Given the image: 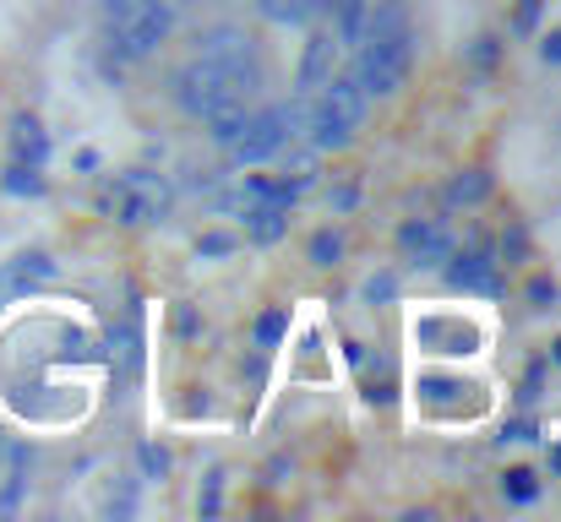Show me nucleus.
<instances>
[{
	"label": "nucleus",
	"instance_id": "nucleus-2",
	"mask_svg": "<svg viewBox=\"0 0 561 522\" xmlns=\"http://www.w3.org/2000/svg\"><path fill=\"white\" fill-rule=\"evenodd\" d=\"M196 55L213 60V66H224L229 82H234V93H240L245 104L262 98L267 71H262V55H256V44H251L245 27H234V22H213V27H202V33H196Z\"/></svg>",
	"mask_w": 561,
	"mask_h": 522
},
{
	"label": "nucleus",
	"instance_id": "nucleus-31",
	"mask_svg": "<svg viewBox=\"0 0 561 522\" xmlns=\"http://www.w3.org/2000/svg\"><path fill=\"white\" fill-rule=\"evenodd\" d=\"M77 170L93 174V170H99V153H93V148H88V153H77Z\"/></svg>",
	"mask_w": 561,
	"mask_h": 522
},
{
	"label": "nucleus",
	"instance_id": "nucleus-13",
	"mask_svg": "<svg viewBox=\"0 0 561 522\" xmlns=\"http://www.w3.org/2000/svg\"><path fill=\"white\" fill-rule=\"evenodd\" d=\"M245 201H273V207H295L300 190L289 179H267V174H245Z\"/></svg>",
	"mask_w": 561,
	"mask_h": 522
},
{
	"label": "nucleus",
	"instance_id": "nucleus-26",
	"mask_svg": "<svg viewBox=\"0 0 561 522\" xmlns=\"http://www.w3.org/2000/svg\"><path fill=\"white\" fill-rule=\"evenodd\" d=\"M355 201H360V190H355V185H350V179H344V185H333V190H328V207H333V212H350V207H355Z\"/></svg>",
	"mask_w": 561,
	"mask_h": 522
},
{
	"label": "nucleus",
	"instance_id": "nucleus-9",
	"mask_svg": "<svg viewBox=\"0 0 561 522\" xmlns=\"http://www.w3.org/2000/svg\"><path fill=\"white\" fill-rule=\"evenodd\" d=\"M11 159L16 164H33V170L49 164V131L38 126V115H16L11 120Z\"/></svg>",
	"mask_w": 561,
	"mask_h": 522
},
{
	"label": "nucleus",
	"instance_id": "nucleus-4",
	"mask_svg": "<svg viewBox=\"0 0 561 522\" xmlns=\"http://www.w3.org/2000/svg\"><path fill=\"white\" fill-rule=\"evenodd\" d=\"M175 27V11L170 0H148V5H131V11H115L110 16V49L121 60H148Z\"/></svg>",
	"mask_w": 561,
	"mask_h": 522
},
{
	"label": "nucleus",
	"instance_id": "nucleus-22",
	"mask_svg": "<svg viewBox=\"0 0 561 522\" xmlns=\"http://www.w3.org/2000/svg\"><path fill=\"white\" fill-rule=\"evenodd\" d=\"M540 11H546V0H518V11H513V33H535V27H540Z\"/></svg>",
	"mask_w": 561,
	"mask_h": 522
},
{
	"label": "nucleus",
	"instance_id": "nucleus-27",
	"mask_svg": "<svg viewBox=\"0 0 561 522\" xmlns=\"http://www.w3.org/2000/svg\"><path fill=\"white\" fill-rule=\"evenodd\" d=\"M229 251H234L229 234H202V240H196V256H229Z\"/></svg>",
	"mask_w": 561,
	"mask_h": 522
},
{
	"label": "nucleus",
	"instance_id": "nucleus-32",
	"mask_svg": "<svg viewBox=\"0 0 561 522\" xmlns=\"http://www.w3.org/2000/svg\"><path fill=\"white\" fill-rule=\"evenodd\" d=\"M551 474H561V446H557V452H551Z\"/></svg>",
	"mask_w": 561,
	"mask_h": 522
},
{
	"label": "nucleus",
	"instance_id": "nucleus-5",
	"mask_svg": "<svg viewBox=\"0 0 561 522\" xmlns=\"http://www.w3.org/2000/svg\"><path fill=\"white\" fill-rule=\"evenodd\" d=\"M170 93H175V104L186 109L191 120H207L218 104H229V98H240L234 93V82H229V71L224 66H213V60H186L181 71H175V82H170Z\"/></svg>",
	"mask_w": 561,
	"mask_h": 522
},
{
	"label": "nucleus",
	"instance_id": "nucleus-10",
	"mask_svg": "<svg viewBox=\"0 0 561 522\" xmlns=\"http://www.w3.org/2000/svg\"><path fill=\"white\" fill-rule=\"evenodd\" d=\"M317 98L360 131V120H366V93H360V82H355V77H328V82L317 88Z\"/></svg>",
	"mask_w": 561,
	"mask_h": 522
},
{
	"label": "nucleus",
	"instance_id": "nucleus-20",
	"mask_svg": "<svg viewBox=\"0 0 561 522\" xmlns=\"http://www.w3.org/2000/svg\"><path fill=\"white\" fill-rule=\"evenodd\" d=\"M289 338V311H262L256 316V348H278Z\"/></svg>",
	"mask_w": 561,
	"mask_h": 522
},
{
	"label": "nucleus",
	"instance_id": "nucleus-12",
	"mask_svg": "<svg viewBox=\"0 0 561 522\" xmlns=\"http://www.w3.org/2000/svg\"><path fill=\"white\" fill-rule=\"evenodd\" d=\"M245 120H251V104H245V98H229V104H218L202 126H207V137H213L218 148H229V142L245 131Z\"/></svg>",
	"mask_w": 561,
	"mask_h": 522
},
{
	"label": "nucleus",
	"instance_id": "nucleus-18",
	"mask_svg": "<svg viewBox=\"0 0 561 522\" xmlns=\"http://www.w3.org/2000/svg\"><path fill=\"white\" fill-rule=\"evenodd\" d=\"M502 496H507L513 507H529V501L540 496V479H535V468H507V474H502Z\"/></svg>",
	"mask_w": 561,
	"mask_h": 522
},
{
	"label": "nucleus",
	"instance_id": "nucleus-11",
	"mask_svg": "<svg viewBox=\"0 0 561 522\" xmlns=\"http://www.w3.org/2000/svg\"><path fill=\"white\" fill-rule=\"evenodd\" d=\"M240 218H245V234H251L256 245H278V240L289 234V207H273V201H245V207H240Z\"/></svg>",
	"mask_w": 561,
	"mask_h": 522
},
{
	"label": "nucleus",
	"instance_id": "nucleus-25",
	"mask_svg": "<svg viewBox=\"0 0 561 522\" xmlns=\"http://www.w3.org/2000/svg\"><path fill=\"white\" fill-rule=\"evenodd\" d=\"M524 251H529V234H524V229H518V223H513V229H507V234H502V256H507V267H513V262H518V256H524Z\"/></svg>",
	"mask_w": 561,
	"mask_h": 522
},
{
	"label": "nucleus",
	"instance_id": "nucleus-14",
	"mask_svg": "<svg viewBox=\"0 0 561 522\" xmlns=\"http://www.w3.org/2000/svg\"><path fill=\"white\" fill-rule=\"evenodd\" d=\"M485 196H491V174L485 170H463L447 185V201H453V207H474V201H485Z\"/></svg>",
	"mask_w": 561,
	"mask_h": 522
},
{
	"label": "nucleus",
	"instance_id": "nucleus-28",
	"mask_svg": "<svg viewBox=\"0 0 561 522\" xmlns=\"http://www.w3.org/2000/svg\"><path fill=\"white\" fill-rule=\"evenodd\" d=\"M529 305H540V311L557 305V283H551V278H535V283H529Z\"/></svg>",
	"mask_w": 561,
	"mask_h": 522
},
{
	"label": "nucleus",
	"instance_id": "nucleus-17",
	"mask_svg": "<svg viewBox=\"0 0 561 522\" xmlns=\"http://www.w3.org/2000/svg\"><path fill=\"white\" fill-rule=\"evenodd\" d=\"M306 256H311V267H339V256H344V234H339V229H317L311 245H306Z\"/></svg>",
	"mask_w": 561,
	"mask_h": 522
},
{
	"label": "nucleus",
	"instance_id": "nucleus-1",
	"mask_svg": "<svg viewBox=\"0 0 561 522\" xmlns=\"http://www.w3.org/2000/svg\"><path fill=\"white\" fill-rule=\"evenodd\" d=\"M409 60H414V27H409V5L403 0H376L366 11V27H360V55L350 66V77L360 82L366 98H392L409 77Z\"/></svg>",
	"mask_w": 561,
	"mask_h": 522
},
{
	"label": "nucleus",
	"instance_id": "nucleus-30",
	"mask_svg": "<svg viewBox=\"0 0 561 522\" xmlns=\"http://www.w3.org/2000/svg\"><path fill=\"white\" fill-rule=\"evenodd\" d=\"M474 60H480V66H491V60H496V38H491V33L474 44Z\"/></svg>",
	"mask_w": 561,
	"mask_h": 522
},
{
	"label": "nucleus",
	"instance_id": "nucleus-24",
	"mask_svg": "<svg viewBox=\"0 0 561 522\" xmlns=\"http://www.w3.org/2000/svg\"><path fill=\"white\" fill-rule=\"evenodd\" d=\"M392 294H398V278H392V272H376L371 283H366V300H371V305H387Z\"/></svg>",
	"mask_w": 561,
	"mask_h": 522
},
{
	"label": "nucleus",
	"instance_id": "nucleus-8",
	"mask_svg": "<svg viewBox=\"0 0 561 522\" xmlns=\"http://www.w3.org/2000/svg\"><path fill=\"white\" fill-rule=\"evenodd\" d=\"M333 60H339V33H311V38H306V55H300L295 93H300V98H311V93L333 77Z\"/></svg>",
	"mask_w": 561,
	"mask_h": 522
},
{
	"label": "nucleus",
	"instance_id": "nucleus-3",
	"mask_svg": "<svg viewBox=\"0 0 561 522\" xmlns=\"http://www.w3.org/2000/svg\"><path fill=\"white\" fill-rule=\"evenodd\" d=\"M99 207H104V212H115V223L142 229V223H164V218H170L175 190H170V179H164V174L126 170L121 179H110V190H104V201H99Z\"/></svg>",
	"mask_w": 561,
	"mask_h": 522
},
{
	"label": "nucleus",
	"instance_id": "nucleus-15",
	"mask_svg": "<svg viewBox=\"0 0 561 522\" xmlns=\"http://www.w3.org/2000/svg\"><path fill=\"white\" fill-rule=\"evenodd\" d=\"M333 16H339V44H360V27H366V0H322Z\"/></svg>",
	"mask_w": 561,
	"mask_h": 522
},
{
	"label": "nucleus",
	"instance_id": "nucleus-29",
	"mask_svg": "<svg viewBox=\"0 0 561 522\" xmlns=\"http://www.w3.org/2000/svg\"><path fill=\"white\" fill-rule=\"evenodd\" d=\"M540 60H546V66H561V27H551V33L540 38Z\"/></svg>",
	"mask_w": 561,
	"mask_h": 522
},
{
	"label": "nucleus",
	"instance_id": "nucleus-21",
	"mask_svg": "<svg viewBox=\"0 0 561 522\" xmlns=\"http://www.w3.org/2000/svg\"><path fill=\"white\" fill-rule=\"evenodd\" d=\"M278 179H289L295 190H306V185L317 179V148H311V153H289V159H284V174H278Z\"/></svg>",
	"mask_w": 561,
	"mask_h": 522
},
{
	"label": "nucleus",
	"instance_id": "nucleus-23",
	"mask_svg": "<svg viewBox=\"0 0 561 522\" xmlns=\"http://www.w3.org/2000/svg\"><path fill=\"white\" fill-rule=\"evenodd\" d=\"M142 468H148V479H164L170 474V452L153 446V441H142Z\"/></svg>",
	"mask_w": 561,
	"mask_h": 522
},
{
	"label": "nucleus",
	"instance_id": "nucleus-7",
	"mask_svg": "<svg viewBox=\"0 0 561 522\" xmlns=\"http://www.w3.org/2000/svg\"><path fill=\"white\" fill-rule=\"evenodd\" d=\"M398 245H403V256L414 262V267H442L447 262V251H453V234H447V223L442 218H409L403 229H398Z\"/></svg>",
	"mask_w": 561,
	"mask_h": 522
},
{
	"label": "nucleus",
	"instance_id": "nucleus-16",
	"mask_svg": "<svg viewBox=\"0 0 561 522\" xmlns=\"http://www.w3.org/2000/svg\"><path fill=\"white\" fill-rule=\"evenodd\" d=\"M0 190H11V196H44V174L33 170V164H5V174H0Z\"/></svg>",
	"mask_w": 561,
	"mask_h": 522
},
{
	"label": "nucleus",
	"instance_id": "nucleus-33",
	"mask_svg": "<svg viewBox=\"0 0 561 522\" xmlns=\"http://www.w3.org/2000/svg\"><path fill=\"white\" fill-rule=\"evenodd\" d=\"M551 364H561V338H557V344H551Z\"/></svg>",
	"mask_w": 561,
	"mask_h": 522
},
{
	"label": "nucleus",
	"instance_id": "nucleus-6",
	"mask_svg": "<svg viewBox=\"0 0 561 522\" xmlns=\"http://www.w3.org/2000/svg\"><path fill=\"white\" fill-rule=\"evenodd\" d=\"M502 262L491 256V245L474 234L463 251H447V283L453 289H463V294H485V300H496L502 294V272H496Z\"/></svg>",
	"mask_w": 561,
	"mask_h": 522
},
{
	"label": "nucleus",
	"instance_id": "nucleus-19",
	"mask_svg": "<svg viewBox=\"0 0 561 522\" xmlns=\"http://www.w3.org/2000/svg\"><path fill=\"white\" fill-rule=\"evenodd\" d=\"M256 11H262L267 22H289V27H300L317 5H311V0H256Z\"/></svg>",
	"mask_w": 561,
	"mask_h": 522
}]
</instances>
